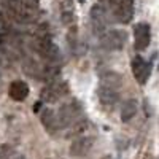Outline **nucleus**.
<instances>
[{"mask_svg": "<svg viewBox=\"0 0 159 159\" xmlns=\"http://www.w3.org/2000/svg\"><path fill=\"white\" fill-rule=\"evenodd\" d=\"M32 45H34V49L48 62H54L59 57V48L52 42L48 24H43L37 29L34 40H32Z\"/></svg>", "mask_w": 159, "mask_h": 159, "instance_id": "nucleus-1", "label": "nucleus"}, {"mask_svg": "<svg viewBox=\"0 0 159 159\" xmlns=\"http://www.w3.org/2000/svg\"><path fill=\"white\" fill-rule=\"evenodd\" d=\"M8 13L18 22L30 24L40 15V3L38 0H8Z\"/></svg>", "mask_w": 159, "mask_h": 159, "instance_id": "nucleus-2", "label": "nucleus"}, {"mask_svg": "<svg viewBox=\"0 0 159 159\" xmlns=\"http://www.w3.org/2000/svg\"><path fill=\"white\" fill-rule=\"evenodd\" d=\"M67 89H69L67 83L59 80V78H56V80H52V81H49L42 89L40 99H42V102H46V103H56L67 94Z\"/></svg>", "mask_w": 159, "mask_h": 159, "instance_id": "nucleus-3", "label": "nucleus"}, {"mask_svg": "<svg viewBox=\"0 0 159 159\" xmlns=\"http://www.w3.org/2000/svg\"><path fill=\"white\" fill-rule=\"evenodd\" d=\"M80 111H81V107H80V103L76 100L64 103L57 111L59 127H70L75 121L80 119Z\"/></svg>", "mask_w": 159, "mask_h": 159, "instance_id": "nucleus-4", "label": "nucleus"}, {"mask_svg": "<svg viewBox=\"0 0 159 159\" xmlns=\"http://www.w3.org/2000/svg\"><path fill=\"white\" fill-rule=\"evenodd\" d=\"M127 34L124 30H107L100 35V43L105 49L118 51L126 45Z\"/></svg>", "mask_w": 159, "mask_h": 159, "instance_id": "nucleus-5", "label": "nucleus"}, {"mask_svg": "<svg viewBox=\"0 0 159 159\" xmlns=\"http://www.w3.org/2000/svg\"><path fill=\"white\" fill-rule=\"evenodd\" d=\"M150 40H151V30H150V25L140 22L134 27V48L137 51H143L147 49L150 45Z\"/></svg>", "mask_w": 159, "mask_h": 159, "instance_id": "nucleus-6", "label": "nucleus"}, {"mask_svg": "<svg viewBox=\"0 0 159 159\" xmlns=\"http://www.w3.org/2000/svg\"><path fill=\"white\" fill-rule=\"evenodd\" d=\"M132 73H134L135 80L140 83V84H145L147 83V80L150 78V73H151V65L145 61L142 56H135L132 59Z\"/></svg>", "mask_w": 159, "mask_h": 159, "instance_id": "nucleus-7", "label": "nucleus"}, {"mask_svg": "<svg viewBox=\"0 0 159 159\" xmlns=\"http://www.w3.org/2000/svg\"><path fill=\"white\" fill-rule=\"evenodd\" d=\"M92 145H94V139L92 137H88V135L76 137L70 145V154L73 157H84L91 151Z\"/></svg>", "mask_w": 159, "mask_h": 159, "instance_id": "nucleus-8", "label": "nucleus"}, {"mask_svg": "<svg viewBox=\"0 0 159 159\" xmlns=\"http://www.w3.org/2000/svg\"><path fill=\"white\" fill-rule=\"evenodd\" d=\"M91 22L97 34H103L107 29V11L100 5H94L91 8Z\"/></svg>", "mask_w": 159, "mask_h": 159, "instance_id": "nucleus-9", "label": "nucleus"}, {"mask_svg": "<svg viewBox=\"0 0 159 159\" xmlns=\"http://www.w3.org/2000/svg\"><path fill=\"white\" fill-rule=\"evenodd\" d=\"M115 15L121 24H129L134 18V0H121L116 7Z\"/></svg>", "mask_w": 159, "mask_h": 159, "instance_id": "nucleus-10", "label": "nucleus"}, {"mask_svg": "<svg viewBox=\"0 0 159 159\" xmlns=\"http://www.w3.org/2000/svg\"><path fill=\"white\" fill-rule=\"evenodd\" d=\"M97 96H99V100L103 103V105H115L119 99V94L116 88H111V86H107V84H100L99 89H97Z\"/></svg>", "mask_w": 159, "mask_h": 159, "instance_id": "nucleus-11", "label": "nucleus"}, {"mask_svg": "<svg viewBox=\"0 0 159 159\" xmlns=\"http://www.w3.org/2000/svg\"><path fill=\"white\" fill-rule=\"evenodd\" d=\"M8 94H10V97L13 100L21 102V100H24L25 97L29 96V84L25 81H22V80H16V81H13L10 84Z\"/></svg>", "mask_w": 159, "mask_h": 159, "instance_id": "nucleus-12", "label": "nucleus"}, {"mask_svg": "<svg viewBox=\"0 0 159 159\" xmlns=\"http://www.w3.org/2000/svg\"><path fill=\"white\" fill-rule=\"evenodd\" d=\"M40 121L45 126V129H48L49 132H56L59 129V119H57V113L51 108H45L40 113Z\"/></svg>", "mask_w": 159, "mask_h": 159, "instance_id": "nucleus-13", "label": "nucleus"}, {"mask_svg": "<svg viewBox=\"0 0 159 159\" xmlns=\"http://www.w3.org/2000/svg\"><path fill=\"white\" fill-rule=\"evenodd\" d=\"M137 113V100L135 99H129L123 103L121 108V121L123 123H129L132 118L135 116Z\"/></svg>", "mask_w": 159, "mask_h": 159, "instance_id": "nucleus-14", "label": "nucleus"}, {"mask_svg": "<svg viewBox=\"0 0 159 159\" xmlns=\"http://www.w3.org/2000/svg\"><path fill=\"white\" fill-rule=\"evenodd\" d=\"M61 18L62 22L65 25H69L73 22V2L72 0H62V5H61Z\"/></svg>", "mask_w": 159, "mask_h": 159, "instance_id": "nucleus-15", "label": "nucleus"}, {"mask_svg": "<svg viewBox=\"0 0 159 159\" xmlns=\"http://www.w3.org/2000/svg\"><path fill=\"white\" fill-rule=\"evenodd\" d=\"M102 84H107V86H111V88H118L119 84H121V75H118V73H107L102 78Z\"/></svg>", "mask_w": 159, "mask_h": 159, "instance_id": "nucleus-16", "label": "nucleus"}, {"mask_svg": "<svg viewBox=\"0 0 159 159\" xmlns=\"http://www.w3.org/2000/svg\"><path fill=\"white\" fill-rule=\"evenodd\" d=\"M13 153H15V150H13L11 145H8V143L0 145V159H8Z\"/></svg>", "mask_w": 159, "mask_h": 159, "instance_id": "nucleus-17", "label": "nucleus"}, {"mask_svg": "<svg viewBox=\"0 0 159 159\" xmlns=\"http://www.w3.org/2000/svg\"><path fill=\"white\" fill-rule=\"evenodd\" d=\"M40 105H42V102H37V105H35V111H38V108H40Z\"/></svg>", "mask_w": 159, "mask_h": 159, "instance_id": "nucleus-18", "label": "nucleus"}, {"mask_svg": "<svg viewBox=\"0 0 159 159\" xmlns=\"http://www.w3.org/2000/svg\"><path fill=\"white\" fill-rule=\"evenodd\" d=\"M102 159H113L111 156H105V157H102Z\"/></svg>", "mask_w": 159, "mask_h": 159, "instance_id": "nucleus-19", "label": "nucleus"}, {"mask_svg": "<svg viewBox=\"0 0 159 159\" xmlns=\"http://www.w3.org/2000/svg\"><path fill=\"white\" fill-rule=\"evenodd\" d=\"M16 159H25V157H24V156H18Z\"/></svg>", "mask_w": 159, "mask_h": 159, "instance_id": "nucleus-20", "label": "nucleus"}, {"mask_svg": "<svg viewBox=\"0 0 159 159\" xmlns=\"http://www.w3.org/2000/svg\"><path fill=\"white\" fill-rule=\"evenodd\" d=\"M2 38H3V34H0V42H2Z\"/></svg>", "mask_w": 159, "mask_h": 159, "instance_id": "nucleus-21", "label": "nucleus"}, {"mask_svg": "<svg viewBox=\"0 0 159 159\" xmlns=\"http://www.w3.org/2000/svg\"><path fill=\"white\" fill-rule=\"evenodd\" d=\"M78 2H80V3H83V2H84V0H78Z\"/></svg>", "mask_w": 159, "mask_h": 159, "instance_id": "nucleus-22", "label": "nucleus"}]
</instances>
